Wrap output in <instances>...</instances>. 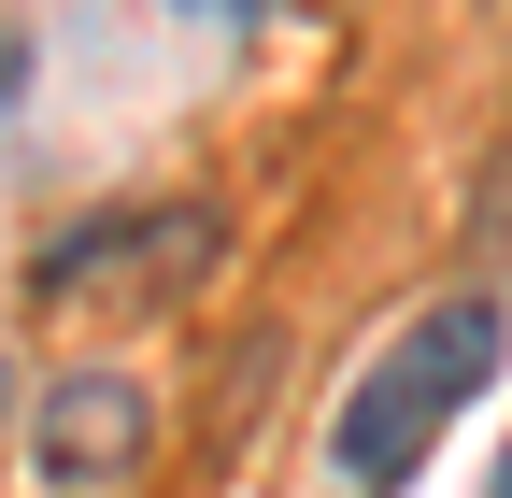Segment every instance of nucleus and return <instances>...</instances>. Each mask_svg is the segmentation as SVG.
<instances>
[{"label": "nucleus", "instance_id": "4", "mask_svg": "<svg viewBox=\"0 0 512 498\" xmlns=\"http://www.w3.org/2000/svg\"><path fill=\"white\" fill-rule=\"evenodd\" d=\"M185 15H242V0H185Z\"/></svg>", "mask_w": 512, "mask_h": 498}, {"label": "nucleus", "instance_id": "1", "mask_svg": "<svg viewBox=\"0 0 512 498\" xmlns=\"http://www.w3.org/2000/svg\"><path fill=\"white\" fill-rule=\"evenodd\" d=\"M498 370V314L484 299H456V314H427L399 356L370 370V385L342 399V484H413V456H427V427L456 413L470 385Z\"/></svg>", "mask_w": 512, "mask_h": 498}, {"label": "nucleus", "instance_id": "2", "mask_svg": "<svg viewBox=\"0 0 512 498\" xmlns=\"http://www.w3.org/2000/svg\"><path fill=\"white\" fill-rule=\"evenodd\" d=\"M143 427H157V413H143L128 370H72V385L43 399V442H29V456H43V484H114L128 456H143Z\"/></svg>", "mask_w": 512, "mask_h": 498}, {"label": "nucleus", "instance_id": "3", "mask_svg": "<svg viewBox=\"0 0 512 498\" xmlns=\"http://www.w3.org/2000/svg\"><path fill=\"white\" fill-rule=\"evenodd\" d=\"M200 257H214V228H200V214H100L86 242H57V257H43V299H86V285H114V271L185 285Z\"/></svg>", "mask_w": 512, "mask_h": 498}]
</instances>
